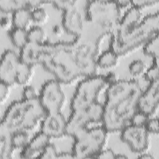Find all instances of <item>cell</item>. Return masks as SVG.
Masks as SVG:
<instances>
[{
  "mask_svg": "<svg viewBox=\"0 0 159 159\" xmlns=\"http://www.w3.org/2000/svg\"><path fill=\"white\" fill-rule=\"evenodd\" d=\"M142 92L138 81L118 80L107 86L103 105L102 125L109 132L120 131L130 124Z\"/></svg>",
  "mask_w": 159,
  "mask_h": 159,
  "instance_id": "6da1fadb",
  "label": "cell"
},
{
  "mask_svg": "<svg viewBox=\"0 0 159 159\" xmlns=\"http://www.w3.org/2000/svg\"><path fill=\"white\" fill-rule=\"evenodd\" d=\"M116 1H88L84 9V24L80 35L98 44L116 30L122 15ZM79 37V36H78Z\"/></svg>",
  "mask_w": 159,
  "mask_h": 159,
  "instance_id": "7a4b0ae2",
  "label": "cell"
},
{
  "mask_svg": "<svg viewBox=\"0 0 159 159\" xmlns=\"http://www.w3.org/2000/svg\"><path fill=\"white\" fill-rule=\"evenodd\" d=\"M159 13L150 14L142 17L137 24L123 30H116L111 35L109 48L119 57L143 45L158 34Z\"/></svg>",
  "mask_w": 159,
  "mask_h": 159,
  "instance_id": "3957f363",
  "label": "cell"
},
{
  "mask_svg": "<svg viewBox=\"0 0 159 159\" xmlns=\"http://www.w3.org/2000/svg\"><path fill=\"white\" fill-rule=\"evenodd\" d=\"M46 112L39 98L22 99L12 102L5 111L1 126L11 133L32 130L41 122Z\"/></svg>",
  "mask_w": 159,
  "mask_h": 159,
  "instance_id": "277c9868",
  "label": "cell"
},
{
  "mask_svg": "<svg viewBox=\"0 0 159 159\" xmlns=\"http://www.w3.org/2000/svg\"><path fill=\"white\" fill-rule=\"evenodd\" d=\"M42 66L61 83L68 84L82 76L71 42H58L55 53Z\"/></svg>",
  "mask_w": 159,
  "mask_h": 159,
  "instance_id": "5b68a950",
  "label": "cell"
},
{
  "mask_svg": "<svg viewBox=\"0 0 159 159\" xmlns=\"http://www.w3.org/2000/svg\"><path fill=\"white\" fill-rule=\"evenodd\" d=\"M108 132L101 125L88 127L76 134L72 146L75 158H94L104 149Z\"/></svg>",
  "mask_w": 159,
  "mask_h": 159,
  "instance_id": "8992f818",
  "label": "cell"
},
{
  "mask_svg": "<svg viewBox=\"0 0 159 159\" xmlns=\"http://www.w3.org/2000/svg\"><path fill=\"white\" fill-rule=\"evenodd\" d=\"M106 86L102 75L86 76L75 88L70 102L71 111L83 109L98 102L99 94Z\"/></svg>",
  "mask_w": 159,
  "mask_h": 159,
  "instance_id": "52a82bcc",
  "label": "cell"
},
{
  "mask_svg": "<svg viewBox=\"0 0 159 159\" xmlns=\"http://www.w3.org/2000/svg\"><path fill=\"white\" fill-rule=\"evenodd\" d=\"M103 105L96 102L86 107L71 111L67 119L66 135L75 137L93 123L102 122Z\"/></svg>",
  "mask_w": 159,
  "mask_h": 159,
  "instance_id": "ba28073f",
  "label": "cell"
},
{
  "mask_svg": "<svg viewBox=\"0 0 159 159\" xmlns=\"http://www.w3.org/2000/svg\"><path fill=\"white\" fill-rule=\"evenodd\" d=\"M39 99L46 113L61 112L66 97L61 83L56 79L45 81L39 93Z\"/></svg>",
  "mask_w": 159,
  "mask_h": 159,
  "instance_id": "9c48e42d",
  "label": "cell"
},
{
  "mask_svg": "<svg viewBox=\"0 0 159 159\" xmlns=\"http://www.w3.org/2000/svg\"><path fill=\"white\" fill-rule=\"evenodd\" d=\"M58 47L57 43L45 42L36 43L28 42L20 50L19 57L22 61L34 66L37 65H44L55 53Z\"/></svg>",
  "mask_w": 159,
  "mask_h": 159,
  "instance_id": "30bf717a",
  "label": "cell"
},
{
  "mask_svg": "<svg viewBox=\"0 0 159 159\" xmlns=\"http://www.w3.org/2000/svg\"><path fill=\"white\" fill-rule=\"evenodd\" d=\"M120 139L126 143L132 152L140 154L149 147V133L144 126L128 124L120 131Z\"/></svg>",
  "mask_w": 159,
  "mask_h": 159,
  "instance_id": "8fae6325",
  "label": "cell"
},
{
  "mask_svg": "<svg viewBox=\"0 0 159 159\" xmlns=\"http://www.w3.org/2000/svg\"><path fill=\"white\" fill-rule=\"evenodd\" d=\"M22 61L15 51L5 50L1 57L0 80L9 86L16 84L17 75Z\"/></svg>",
  "mask_w": 159,
  "mask_h": 159,
  "instance_id": "7c38bea8",
  "label": "cell"
},
{
  "mask_svg": "<svg viewBox=\"0 0 159 159\" xmlns=\"http://www.w3.org/2000/svg\"><path fill=\"white\" fill-rule=\"evenodd\" d=\"M67 119L61 112L46 113L40 122V130L51 139L66 135Z\"/></svg>",
  "mask_w": 159,
  "mask_h": 159,
  "instance_id": "4fadbf2b",
  "label": "cell"
},
{
  "mask_svg": "<svg viewBox=\"0 0 159 159\" xmlns=\"http://www.w3.org/2000/svg\"><path fill=\"white\" fill-rule=\"evenodd\" d=\"M159 104V80L149 83L145 91H142L138 101L137 109L149 117L154 114Z\"/></svg>",
  "mask_w": 159,
  "mask_h": 159,
  "instance_id": "5bb4252c",
  "label": "cell"
},
{
  "mask_svg": "<svg viewBox=\"0 0 159 159\" xmlns=\"http://www.w3.org/2000/svg\"><path fill=\"white\" fill-rule=\"evenodd\" d=\"M84 21V15L82 14L76 4L63 11L61 26L67 33L75 37L81 35Z\"/></svg>",
  "mask_w": 159,
  "mask_h": 159,
  "instance_id": "9a60e30c",
  "label": "cell"
},
{
  "mask_svg": "<svg viewBox=\"0 0 159 159\" xmlns=\"http://www.w3.org/2000/svg\"><path fill=\"white\" fill-rule=\"evenodd\" d=\"M51 138L42 131L37 132L25 147L30 152L32 158H37L46 146L50 142Z\"/></svg>",
  "mask_w": 159,
  "mask_h": 159,
  "instance_id": "2e32d148",
  "label": "cell"
},
{
  "mask_svg": "<svg viewBox=\"0 0 159 159\" xmlns=\"http://www.w3.org/2000/svg\"><path fill=\"white\" fill-rule=\"evenodd\" d=\"M142 16L141 9L131 6L124 15L122 16L116 30H123L137 24L142 20Z\"/></svg>",
  "mask_w": 159,
  "mask_h": 159,
  "instance_id": "e0dca14e",
  "label": "cell"
},
{
  "mask_svg": "<svg viewBox=\"0 0 159 159\" xmlns=\"http://www.w3.org/2000/svg\"><path fill=\"white\" fill-rule=\"evenodd\" d=\"M14 150L12 133L0 125V159L11 158Z\"/></svg>",
  "mask_w": 159,
  "mask_h": 159,
  "instance_id": "ac0fdd59",
  "label": "cell"
},
{
  "mask_svg": "<svg viewBox=\"0 0 159 159\" xmlns=\"http://www.w3.org/2000/svg\"><path fill=\"white\" fill-rule=\"evenodd\" d=\"M12 22L14 27L28 30L30 25L33 22L31 10L23 8L14 12L12 14Z\"/></svg>",
  "mask_w": 159,
  "mask_h": 159,
  "instance_id": "d6986e66",
  "label": "cell"
},
{
  "mask_svg": "<svg viewBox=\"0 0 159 159\" xmlns=\"http://www.w3.org/2000/svg\"><path fill=\"white\" fill-rule=\"evenodd\" d=\"M119 56L111 48L105 50L96 58L97 66L101 68H111L117 65Z\"/></svg>",
  "mask_w": 159,
  "mask_h": 159,
  "instance_id": "ffe728a7",
  "label": "cell"
},
{
  "mask_svg": "<svg viewBox=\"0 0 159 159\" xmlns=\"http://www.w3.org/2000/svg\"><path fill=\"white\" fill-rule=\"evenodd\" d=\"M28 8L32 10L30 1L21 0H1L0 9L4 13L12 14L20 9Z\"/></svg>",
  "mask_w": 159,
  "mask_h": 159,
  "instance_id": "44dd1931",
  "label": "cell"
},
{
  "mask_svg": "<svg viewBox=\"0 0 159 159\" xmlns=\"http://www.w3.org/2000/svg\"><path fill=\"white\" fill-rule=\"evenodd\" d=\"M8 35L12 44L19 50L28 43L27 30L13 27L9 31Z\"/></svg>",
  "mask_w": 159,
  "mask_h": 159,
  "instance_id": "7402d4cb",
  "label": "cell"
},
{
  "mask_svg": "<svg viewBox=\"0 0 159 159\" xmlns=\"http://www.w3.org/2000/svg\"><path fill=\"white\" fill-rule=\"evenodd\" d=\"M47 37L46 31L39 25L32 26L27 30L28 42L43 43L46 42Z\"/></svg>",
  "mask_w": 159,
  "mask_h": 159,
  "instance_id": "603a6c76",
  "label": "cell"
},
{
  "mask_svg": "<svg viewBox=\"0 0 159 159\" xmlns=\"http://www.w3.org/2000/svg\"><path fill=\"white\" fill-rule=\"evenodd\" d=\"M143 53L153 58H158L159 55V38L158 34L147 40L143 47Z\"/></svg>",
  "mask_w": 159,
  "mask_h": 159,
  "instance_id": "cb8c5ba5",
  "label": "cell"
},
{
  "mask_svg": "<svg viewBox=\"0 0 159 159\" xmlns=\"http://www.w3.org/2000/svg\"><path fill=\"white\" fill-rule=\"evenodd\" d=\"M12 140L15 150L22 149L29 144L30 137L26 130L17 131L12 133Z\"/></svg>",
  "mask_w": 159,
  "mask_h": 159,
  "instance_id": "d4e9b609",
  "label": "cell"
},
{
  "mask_svg": "<svg viewBox=\"0 0 159 159\" xmlns=\"http://www.w3.org/2000/svg\"><path fill=\"white\" fill-rule=\"evenodd\" d=\"M32 67L33 66L22 61L16 77V84L24 86L27 85L32 76Z\"/></svg>",
  "mask_w": 159,
  "mask_h": 159,
  "instance_id": "484cf974",
  "label": "cell"
},
{
  "mask_svg": "<svg viewBox=\"0 0 159 159\" xmlns=\"http://www.w3.org/2000/svg\"><path fill=\"white\" fill-rule=\"evenodd\" d=\"M147 68V65L145 61L142 59H135L130 63L128 70L132 76L139 77L144 74Z\"/></svg>",
  "mask_w": 159,
  "mask_h": 159,
  "instance_id": "4316f807",
  "label": "cell"
},
{
  "mask_svg": "<svg viewBox=\"0 0 159 159\" xmlns=\"http://www.w3.org/2000/svg\"><path fill=\"white\" fill-rule=\"evenodd\" d=\"M158 60V58H153L152 65L148 68H147L145 72L143 75L145 80L149 83L159 80Z\"/></svg>",
  "mask_w": 159,
  "mask_h": 159,
  "instance_id": "83f0119b",
  "label": "cell"
},
{
  "mask_svg": "<svg viewBox=\"0 0 159 159\" xmlns=\"http://www.w3.org/2000/svg\"><path fill=\"white\" fill-rule=\"evenodd\" d=\"M31 14L33 22L39 24L45 23L48 18V12L43 6L37 7L32 9Z\"/></svg>",
  "mask_w": 159,
  "mask_h": 159,
  "instance_id": "f1b7e54d",
  "label": "cell"
},
{
  "mask_svg": "<svg viewBox=\"0 0 159 159\" xmlns=\"http://www.w3.org/2000/svg\"><path fill=\"white\" fill-rule=\"evenodd\" d=\"M58 152L56 146L53 143L50 142L37 158L41 159L56 158L58 157Z\"/></svg>",
  "mask_w": 159,
  "mask_h": 159,
  "instance_id": "f546056e",
  "label": "cell"
},
{
  "mask_svg": "<svg viewBox=\"0 0 159 159\" xmlns=\"http://www.w3.org/2000/svg\"><path fill=\"white\" fill-rule=\"evenodd\" d=\"M150 117L146 114L137 110L132 116L130 124L137 126H145Z\"/></svg>",
  "mask_w": 159,
  "mask_h": 159,
  "instance_id": "4dcf8cb0",
  "label": "cell"
},
{
  "mask_svg": "<svg viewBox=\"0 0 159 159\" xmlns=\"http://www.w3.org/2000/svg\"><path fill=\"white\" fill-rule=\"evenodd\" d=\"M22 98L25 99H38L39 93L33 86L25 85L22 90Z\"/></svg>",
  "mask_w": 159,
  "mask_h": 159,
  "instance_id": "1f68e13d",
  "label": "cell"
},
{
  "mask_svg": "<svg viewBox=\"0 0 159 159\" xmlns=\"http://www.w3.org/2000/svg\"><path fill=\"white\" fill-rule=\"evenodd\" d=\"M144 127L149 134H158L159 132V124L158 117H150Z\"/></svg>",
  "mask_w": 159,
  "mask_h": 159,
  "instance_id": "d6a6232c",
  "label": "cell"
},
{
  "mask_svg": "<svg viewBox=\"0 0 159 159\" xmlns=\"http://www.w3.org/2000/svg\"><path fill=\"white\" fill-rule=\"evenodd\" d=\"M51 2L56 9L58 10H61L63 12L66 9L70 8V7L75 5L76 3V1H71V0H67V1L63 0V1H52Z\"/></svg>",
  "mask_w": 159,
  "mask_h": 159,
  "instance_id": "836d02e7",
  "label": "cell"
},
{
  "mask_svg": "<svg viewBox=\"0 0 159 159\" xmlns=\"http://www.w3.org/2000/svg\"><path fill=\"white\" fill-rule=\"evenodd\" d=\"M9 84L1 81L0 82V101L2 104L6 101L9 94Z\"/></svg>",
  "mask_w": 159,
  "mask_h": 159,
  "instance_id": "e575fe53",
  "label": "cell"
},
{
  "mask_svg": "<svg viewBox=\"0 0 159 159\" xmlns=\"http://www.w3.org/2000/svg\"><path fill=\"white\" fill-rule=\"evenodd\" d=\"M158 2V1L137 0V1H130V4L132 6L136 7L141 9L142 8H143L144 7L152 6V4H155Z\"/></svg>",
  "mask_w": 159,
  "mask_h": 159,
  "instance_id": "d590c367",
  "label": "cell"
},
{
  "mask_svg": "<svg viewBox=\"0 0 159 159\" xmlns=\"http://www.w3.org/2000/svg\"><path fill=\"white\" fill-rule=\"evenodd\" d=\"M116 153L111 148L102 150L94 158H115Z\"/></svg>",
  "mask_w": 159,
  "mask_h": 159,
  "instance_id": "8d00e7d4",
  "label": "cell"
},
{
  "mask_svg": "<svg viewBox=\"0 0 159 159\" xmlns=\"http://www.w3.org/2000/svg\"><path fill=\"white\" fill-rule=\"evenodd\" d=\"M104 81L107 84V86L111 85L114 83H116L119 79L117 74L112 71H110L103 75Z\"/></svg>",
  "mask_w": 159,
  "mask_h": 159,
  "instance_id": "74e56055",
  "label": "cell"
},
{
  "mask_svg": "<svg viewBox=\"0 0 159 159\" xmlns=\"http://www.w3.org/2000/svg\"><path fill=\"white\" fill-rule=\"evenodd\" d=\"M1 28L2 30H7L9 29L10 26L12 25V19L10 18L8 16H1V22H0Z\"/></svg>",
  "mask_w": 159,
  "mask_h": 159,
  "instance_id": "f35d334b",
  "label": "cell"
},
{
  "mask_svg": "<svg viewBox=\"0 0 159 159\" xmlns=\"http://www.w3.org/2000/svg\"><path fill=\"white\" fill-rule=\"evenodd\" d=\"M63 30L64 29L61 25L55 24L53 25L52 28V33L54 36L60 37L63 34Z\"/></svg>",
  "mask_w": 159,
  "mask_h": 159,
  "instance_id": "ab89813d",
  "label": "cell"
},
{
  "mask_svg": "<svg viewBox=\"0 0 159 159\" xmlns=\"http://www.w3.org/2000/svg\"><path fill=\"white\" fill-rule=\"evenodd\" d=\"M58 158H75L74 155L72 152H61L58 153Z\"/></svg>",
  "mask_w": 159,
  "mask_h": 159,
  "instance_id": "60d3db41",
  "label": "cell"
},
{
  "mask_svg": "<svg viewBox=\"0 0 159 159\" xmlns=\"http://www.w3.org/2000/svg\"><path fill=\"white\" fill-rule=\"evenodd\" d=\"M138 158H147V159H152V158H154L152 154L147 153H146V152L139 154Z\"/></svg>",
  "mask_w": 159,
  "mask_h": 159,
  "instance_id": "b9f144b4",
  "label": "cell"
},
{
  "mask_svg": "<svg viewBox=\"0 0 159 159\" xmlns=\"http://www.w3.org/2000/svg\"><path fill=\"white\" fill-rule=\"evenodd\" d=\"M119 6L120 7V9L122 7H126L127 6H129V4H130V1H116Z\"/></svg>",
  "mask_w": 159,
  "mask_h": 159,
  "instance_id": "7bdbcfd3",
  "label": "cell"
},
{
  "mask_svg": "<svg viewBox=\"0 0 159 159\" xmlns=\"http://www.w3.org/2000/svg\"><path fill=\"white\" fill-rule=\"evenodd\" d=\"M127 157L125 154H116V157L115 158H127Z\"/></svg>",
  "mask_w": 159,
  "mask_h": 159,
  "instance_id": "ee69618b",
  "label": "cell"
}]
</instances>
